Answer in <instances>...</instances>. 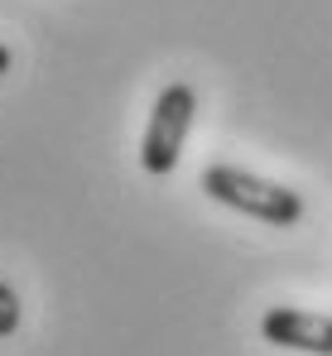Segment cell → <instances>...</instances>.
Returning <instances> with one entry per match:
<instances>
[{
	"mask_svg": "<svg viewBox=\"0 0 332 356\" xmlns=\"http://www.w3.org/2000/svg\"><path fill=\"white\" fill-rule=\"evenodd\" d=\"M19 332V294L0 280V337H15Z\"/></svg>",
	"mask_w": 332,
	"mask_h": 356,
	"instance_id": "277c9868",
	"label": "cell"
},
{
	"mask_svg": "<svg viewBox=\"0 0 332 356\" xmlns=\"http://www.w3.org/2000/svg\"><path fill=\"white\" fill-rule=\"evenodd\" d=\"M10 63H15V54H10V44H0V77L10 72Z\"/></svg>",
	"mask_w": 332,
	"mask_h": 356,
	"instance_id": "5b68a950",
	"label": "cell"
},
{
	"mask_svg": "<svg viewBox=\"0 0 332 356\" xmlns=\"http://www.w3.org/2000/svg\"><path fill=\"white\" fill-rule=\"evenodd\" d=\"M193 111H198V97L188 82H168L164 92L155 97V111L145 125V140H140V164L145 174L164 178L178 169V154H183V140L193 130Z\"/></svg>",
	"mask_w": 332,
	"mask_h": 356,
	"instance_id": "7a4b0ae2",
	"label": "cell"
},
{
	"mask_svg": "<svg viewBox=\"0 0 332 356\" xmlns=\"http://www.w3.org/2000/svg\"><path fill=\"white\" fill-rule=\"evenodd\" d=\"M260 337L270 347L308 356H332V318L328 313H308V308H270L260 318Z\"/></svg>",
	"mask_w": 332,
	"mask_h": 356,
	"instance_id": "3957f363",
	"label": "cell"
},
{
	"mask_svg": "<svg viewBox=\"0 0 332 356\" xmlns=\"http://www.w3.org/2000/svg\"><path fill=\"white\" fill-rule=\"evenodd\" d=\"M198 183H203V193L212 202L231 207V212H246V217H255L265 227H294L303 217V197L294 188L270 183V178H260V174H246L236 164H207Z\"/></svg>",
	"mask_w": 332,
	"mask_h": 356,
	"instance_id": "6da1fadb",
	"label": "cell"
}]
</instances>
